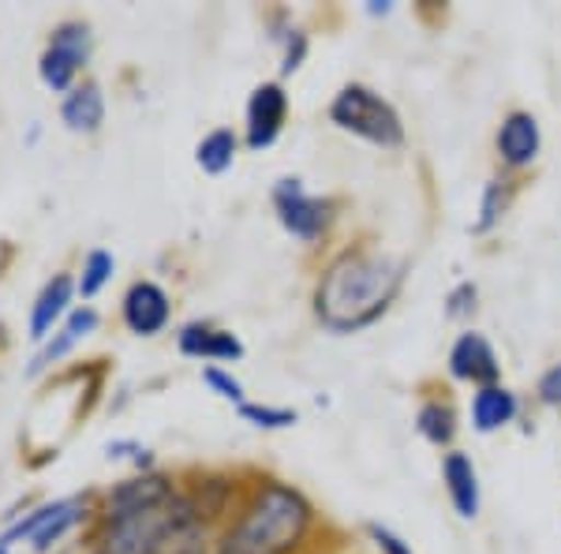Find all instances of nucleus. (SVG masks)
<instances>
[{"label": "nucleus", "instance_id": "obj_1", "mask_svg": "<svg viewBox=\"0 0 561 554\" xmlns=\"http://www.w3.org/2000/svg\"><path fill=\"white\" fill-rule=\"evenodd\" d=\"M404 285V259L378 248L345 251L314 289V315L330 333H356L389 312Z\"/></svg>", "mask_w": 561, "mask_h": 554}, {"label": "nucleus", "instance_id": "obj_2", "mask_svg": "<svg viewBox=\"0 0 561 554\" xmlns=\"http://www.w3.org/2000/svg\"><path fill=\"white\" fill-rule=\"evenodd\" d=\"M311 521L314 510L300 490L266 479L243 506L240 521L229 529L217 554H293Z\"/></svg>", "mask_w": 561, "mask_h": 554}, {"label": "nucleus", "instance_id": "obj_3", "mask_svg": "<svg viewBox=\"0 0 561 554\" xmlns=\"http://www.w3.org/2000/svg\"><path fill=\"white\" fill-rule=\"evenodd\" d=\"M330 121L337 124L341 132L370 143V147L397 150L404 143L401 113H397L378 90H370L364 83H345L337 90V98L330 102Z\"/></svg>", "mask_w": 561, "mask_h": 554}, {"label": "nucleus", "instance_id": "obj_4", "mask_svg": "<svg viewBox=\"0 0 561 554\" xmlns=\"http://www.w3.org/2000/svg\"><path fill=\"white\" fill-rule=\"evenodd\" d=\"M90 53H94V34L90 23L83 20H65L60 26H53L49 42H45L42 57H38V76L42 83L57 94H68L79 83V76L90 65Z\"/></svg>", "mask_w": 561, "mask_h": 554}, {"label": "nucleus", "instance_id": "obj_5", "mask_svg": "<svg viewBox=\"0 0 561 554\" xmlns=\"http://www.w3.org/2000/svg\"><path fill=\"white\" fill-rule=\"evenodd\" d=\"M87 498H57V502H45L34 513H26L23 521H15L12 529L0 535V543L12 551V543L26 540L34 554H49L68 532H76L87 521Z\"/></svg>", "mask_w": 561, "mask_h": 554}, {"label": "nucleus", "instance_id": "obj_6", "mask_svg": "<svg viewBox=\"0 0 561 554\" xmlns=\"http://www.w3.org/2000/svg\"><path fill=\"white\" fill-rule=\"evenodd\" d=\"M270 199H274L280 229L296 236L300 244H314L325 233V225H330V203L307 192L300 177H280Z\"/></svg>", "mask_w": 561, "mask_h": 554}, {"label": "nucleus", "instance_id": "obj_7", "mask_svg": "<svg viewBox=\"0 0 561 554\" xmlns=\"http://www.w3.org/2000/svg\"><path fill=\"white\" fill-rule=\"evenodd\" d=\"M288 124V94L280 83H259L248 98L243 113V139L251 150H266L280 139Z\"/></svg>", "mask_w": 561, "mask_h": 554}, {"label": "nucleus", "instance_id": "obj_8", "mask_svg": "<svg viewBox=\"0 0 561 554\" xmlns=\"http://www.w3.org/2000/svg\"><path fill=\"white\" fill-rule=\"evenodd\" d=\"M121 319L135 338H158L173 323V299H169V293L158 281H135L124 293Z\"/></svg>", "mask_w": 561, "mask_h": 554}, {"label": "nucleus", "instance_id": "obj_9", "mask_svg": "<svg viewBox=\"0 0 561 554\" xmlns=\"http://www.w3.org/2000/svg\"><path fill=\"white\" fill-rule=\"evenodd\" d=\"M176 498V487L169 476L161 472H142V476H131L124 484H116L105 498V521H116V517L128 513H142L153 510V506H165Z\"/></svg>", "mask_w": 561, "mask_h": 554}, {"label": "nucleus", "instance_id": "obj_10", "mask_svg": "<svg viewBox=\"0 0 561 554\" xmlns=\"http://www.w3.org/2000/svg\"><path fill=\"white\" fill-rule=\"evenodd\" d=\"M449 375L457 383H472V386H494L502 375V363H497L494 344L476 330H465L449 349Z\"/></svg>", "mask_w": 561, "mask_h": 554}, {"label": "nucleus", "instance_id": "obj_11", "mask_svg": "<svg viewBox=\"0 0 561 554\" xmlns=\"http://www.w3.org/2000/svg\"><path fill=\"white\" fill-rule=\"evenodd\" d=\"M76 278L71 274H53L49 281L42 285L38 299H34L31 307V323H26V333H31V341L45 344L57 333V326L68 319L71 312H76Z\"/></svg>", "mask_w": 561, "mask_h": 554}, {"label": "nucleus", "instance_id": "obj_12", "mask_svg": "<svg viewBox=\"0 0 561 554\" xmlns=\"http://www.w3.org/2000/svg\"><path fill=\"white\" fill-rule=\"evenodd\" d=\"M176 344L184 357L192 360H206V363H240L248 357L243 341L237 338L232 330H221V326H210V323H187L184 330L176 333Z\"/></svg>", "mask_w": 561, "mask_h": 554}, {"label": "nucleus", "instance_id": "obj_13", "mask_svg": "<svg viewBox=\"0 0 561 554\" xmlns=\"http://www.w3.org/2000/svg\"><path fill=\"white\" fill-rule=\"evenodd\" d=\"M98 323H102V319H98L94 307L79 304L76 312H71L68 319L57 326V333H53V338L45 341V344H38V357L31 360V371H26V375L34 378V375H42V371H49L53 363H60L65 357H71V352H76L79 344H83L90 333L98 330Z\"/></svg>", "mask_w": 561, "mask_h": 554}, {"label": "nucleus", "instance_id": "obj_14", "mask_svg": "<svg viewBox=\"0 0 561 554\" xmlns=\"http://www.w3.org/2000/svg\"><path fill=\"white\" fill-rule=\"evenodd\" d=\"M497 158L505 161L510 169H528L531 161L539 158L542 150V132H539V121L531 113H510L497 128Z\"/></svg>", "mask_w": 561, "mask_h": 554}, {"label": "nucleus", "instance_id": "obj_15", "mask_svg": "<svg viewBox=\"0 0 561 554\" xmlns=\"http://www.w3.org/2000/svg\"><path fill=\"white\" fill-rule=\"evenodd\" d=\"M442 484L449 490V502H454L457 517L465 521H476L479 506H483V487H479V468L468 453H446L442 457Z\"/></svg>", "mask_w": 561, "mask_h": 554}, {"label": "nucleus", "instance_id": "obj_16", "mask_svg": "<svg viewBox=\"0 0 561 554\" xmlns=\"http://www.w3.org/2000/svg\"><path fill=\"white\" fill-rule=\"evenodd\" d=\"M60 121L76 135H94L105 124V94L94 79H79L60 102Z\"/></svg>", "mask_w": 561, "mask_h": 554}, {"label": "nucleus", "instance_id": "obj_17", "mask_svg": "<svg viewBox=\"0 0 561 554\" xmlns=\"http://www.w3.org/2000/svg\"><path fill=\"white\" fill-rule=\"evenodd\" d=\"M517 412H520L517 394H513V389H505L502 383L476 389V397H472V427H476L479 434L502 431V427H510L513 420H517Z\"/></svg>", "mask_w": 561, "mask_h": 554}, {"label": "nucleus", "instance_id": "obj_18", "mask_svg": "<svg viewBox=\"0 0 561 554\" xmlns=\"http://www.w3.org/2000/svg\"><path fill=\"white\" fill-rule=\"evenodd\" d=\"M237 154H240V135L232 128H214L198 139L195 147V166L206 172V177H221L237 166Z\"/></svg>", "mask_w": 561, "mask_h": 554}, {"label": "nucleus", "instance_id": "obj_19", "mask_svg": "<svg viewBox=\"0 0 561 554\" xmlns=\"http://www.w3.org/2000/svg\"><path fill=\"white\" fill-rule=\"evenodd\" d=\"M415 431L431 442V446H449L457 434V412L446 402H427L415 412Z\"/></svg>", "mask_w": 561, "mask_h": 554}, {"label": "nucleus", "instance_id": "obj_20", "mask_svg": "<svg viewBox=\"0 0 561 554\" xmlns=\"http://www.w3.org/2000/svg\"><path fill=\"white\" fill-rule=\"evenodd\" d=\"M113 274H116V256H113V251H105V248L87 251L83 270H79V278H76V293L83 299H94L108 285V281H113Z\"/></svg>", "mask_w": 561, "mask_h": 554}, {"label": "nucleus", "instance_id": "obj_21", "mask_svg": "<svg viewBox=\"0 0 561 554\" xmlns=\"http://www.w3.org/2000/svg\"><path fill=\"white\" fill-rule=\"evenodd\" d=\"M240 420L259 427V431H285V427H296L300 423V412L296 408H285V405H259V402H243L240 408Z\"/></svg>", "mask_w": 561, "mask_h": 554}, {"label": "nucleus", "instance_id": "obj_22", "mask_svg": "<svg viewBox=\"0 0 561 554\" xmlns=\"http://www.w3.org/2000/svg\"><path fill=\"white\" fill-rule=\"evenodd\" d=\"M203 383H206L210 394H217L221 402H232L237 408L248 402V394H243V383H240L237 375H232L229 368H221V363H206V368H203Z\"/></svg>", "mask_w": 561, "mask_h": 554}, {"label": "nucleus", "instance_id": "obj_23", "mask_svg": "<svg viewBox=\"0 0 561 554\" xmlns=\"http://www.w3.org/2000/svg\"><path fill=\"white\" fill-rule=\"evenodd\" d=\"M502 211H505V188H502V180H491L483 192V206H479L483 217L472 225V233H491L497 225V217H502Z\"/></svg>", "mask_w": 561, "mask_h": 554}, {"label": "nucleus", "instance_id": "obj_24", "mask_svg": "<svg viewBox=\"0 0 561 554\" xmlns=\"http://www.w3.org/2000/svg\"><path fill=\"white\" fill-rule=\"evenodd\" d=\"M367 535H370V543L378 547V554H415L412 543H404L393 529H386V524H378V521L367 524Z\"/></svg>", "mask_w": 561, "mask_h": 554}, {"label": "nucleus", "instance_id": "obj_25", "mask_svg": "<svg viewBox=\"0 0 561 554\" xmlns=\"http://www.w3.org/2000/svg\"><path fill=\"white\" fill-rule=\"evenodd\" d=\"M476 299H479V289L472 285V281H460L454 293H449L446 315H449V319H465V315H472V312H476Z\"/></svg>", "mask_w": 561, "mask_h": 554}, {"label": "nucleus", "instance_id": "obj_26", "mask_svg": "<svg viewBox=\"0 0 561 554\" xmlns=\"http://www.w3.org/2000/svg\"><path fill=\"white\" fill-rule=\"evenodd\" d=\"M304 57H307V34L304 31H288L285 60H280V76H293V71H300Z\"/></svg>", "mask_w": 561, "mask_h": 554}, {"label": "nucleus", "instance_id": "obj_27", "mask_svg": "<svg viewBox=\"0 0 561 554\" xmlns=\"http://www.w3.org/2000/svg\"><path fill=\"white\" fill-rule=\"evenodd\" d=\"M539 402L561 408V363H554V368L539 378Z\"/></svg>", "mask_w": 561, "mask_h": 554}, {"label": "nucleus", "instance_id": "obj_28", "mask_svg": "<svg viewBox=\"0 0 561 554\" xmlns=\"http://www.w3.org/2000/svg\"><path fill=\"white\" fill-rule=\"evenodd\" d=\"M0 554H8V547H4V543H0Z\"/></svg>", "mask_w": 561, "mask_h": 554}]
</instances>
